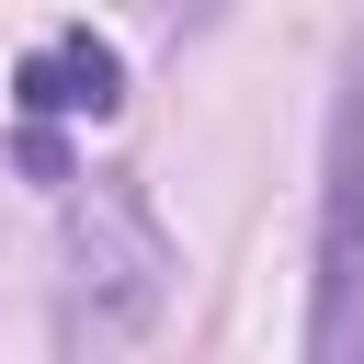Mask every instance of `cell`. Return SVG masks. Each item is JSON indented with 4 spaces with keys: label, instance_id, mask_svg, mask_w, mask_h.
<instances>
[{
    "label": "cell",
    "instance_id": "obj_3",
    "mask_svg": "<svg viewBox=\"0 0 364 364\" xmlns=\"http://www.w3.org/2000/svg\"><path fill=\"white\" fill-rule=\"evenodd\" d=\"M11 102H23V125H34V136H57V125H102V114L125 102V57H114L91 23H57V34H34V46H23Z\"/></svg>",
    "mask_w": 364,
    "mask_h": 364
},
{
    "label": "cell",
    "instance_id": "obj_2",
    "mask_svg": "<svg viewBox=\"0 0 364 364\" xmlns=\"http://www.w3.org/2000/svg\"><path fill=\"white\" fill-rule=\"evenodd\" d=\"M307 364H364V57L341 68V102H330V159H318Z\"/></svg>",
    "mask_w": 364,
    "mask_h": 364
},
{
    "label": "cell",
    "instance_id": "obj_1",
    "mask_svg": "<svg viewBox=\"0 0 364 364\" xmlns=\"http://www.w3.org/2000/svg\"><path fill=\"white\" fill-rule=\"evenodd\" d=\"M159 296H171V228L148 216V193L136 182H80L68 193V330L125 341V330H148Z\"/></svg>",
    "mask_w": 364,
    "mask_h": 364
}]
</instances>
